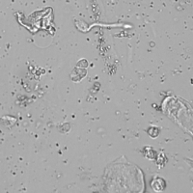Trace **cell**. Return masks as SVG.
<instances>
[{"label":"cell","mask_w":193,"mask_h":193,"mask_svg":"<svg viewBox=\"0 0 193 193\" xmlns=\"http://www.w3.org/2000/svg\"><path fill=\"white\" fill-rule=\"evenodd\" d=\"M152 185H153V188L156 191L157 190V186H160V188L163 189V187H164V182H163V180H161V179H156V180H154Z\"/></svg>","instance_id":"obj_1"}]
</instances>
